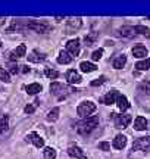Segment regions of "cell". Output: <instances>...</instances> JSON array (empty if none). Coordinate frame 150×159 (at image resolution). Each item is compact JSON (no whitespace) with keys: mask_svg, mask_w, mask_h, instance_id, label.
<instances>
[{"mask_svg":"<svg viewBox=\"0 0 150 159\" xmlns=\"http://www.w3.org/2000/svg\"><path fill=\"white\" fill-rule=\"evenodd\" d=\"M22 68V72H29V66L28 65H24V66H21Z\"/></svg>","mask_w":150,"mask_h":159,"instance_id":"cell-37","label":"cell"},{"mask_svg":"<svg viewBox=\"0 0 150 159\" xmlns=\"http://www.w3.org/2000/svg\"><path fill=\"white\" fill-rule=\"evenodd\" d=\"M134 128L137 131H143L147 128V121H146V118H143V116H137L135 118V121H134Z\"/></svg>","mask_w":150,"mask_h":159,"instance_id":"cell-19","label":"cell"},{"mask_svg":"<svg viewBox=\"0 0 150 159\" xmlns=\"http://www.w3.org/2000/svg\"><path fill=\"white\" fill-rule=\"evenodd\" d=\"M44 75H46L47 78H50V80H56L59 77V72H58V71H55V69L46 68V69H44Z\"/></svg>","mask_w":150,"mask_h":159,"instance_id":"cell-29","label":"cell"},{"mask_svg":"<svg viewBox=\"0 0 150 159\" xmlns=\"http://www.w3.org/2000/svg\"><path fill=\"white\" fill-rule=\"evenodd\" d=\"M103 56V49H99V50H94L91 55V59L93 61H100Z\"/></svg>","mask_w":150,"mask_h":159,"instance_id":"cell-32","label":"cell"},{"mask_svg":"<svg viewBox=\"0 0 150 159\" xmlns=\"http://www.w3.org/2000/svg\"><path fill=\"white\" fill-rule=\"evenodd\" d=\"M119 96H121V93L118 90H110L106 96L102 97V100L100 102L103 103V105H112V103H115L118 99H119Z\"/></svg>","mask_w":150,"mask_h":159,"instance_id":"cell-10","label":"cell"},{"mask_svg":"<svg viewBox=\"0 0 150 159\" xmlns=\"http://www.w3.org/2000/svg\"><path fill=\"white\" fill-rule=\"evenodd\" d=\"M139 90L140 91H144L147 94H150V81H144V83H141L139 85Z\"/></svg>","mask_w":150,"mask_h":159,"instance_id":"cell-31","label":"cell"},{"mask_svg":"<svg viewBox=\"0 0 150 159\" xmlns=\"http://www.w3.org/2000/svg\"><path fill=\"white\" fill-rule=\"evenodd\" d=\"M135 69H139V71H147V69H150V57L135 63Z\"/></svg>","mask_w":150,"mask_h":159,"instance_id":"cell-25","label":"cell"},{"mask_svg":"<svg viewBox=\"0 0 150 159\" xmlns=\"http://www.w3.org/2000/svg\"><path fill=\"white\" fill-rule=\"evenodd\" d=\"M25 53H27V46H25V44H19L15 50H12L11 61H16V59H19V57L25 56Z\"/></svg>","mask_w":150,"mask_h":159,"instance_id":"cell-12","label":"cell"},{"mask_svg":"<svg viewBox=\"0 0 150 159\" xmlns=\"http://www.w3.org/2000/svg\"><path fill=\"white\" fill-rule=\"evenodd\" d=\"M68 155H69L71 158H75V159H87L86 153L81 150L80 146H77V144H69L68 146Z\"/></svg>","mask_w":150,"mask_h":159,"instance_id":"cell-9","label":"cell"},{"mask_svg":"<svg viewBox=\"0 0 150 159\" xmlns=\"http://www.w3.org/2000/svg\"><path fill=\"white\" fill-rule=\"evenodd\" d=\"M66 52L69 53L72 57H77L80 55V40L78 39H72L66 43Z\"/></svg>","mask_w":150,"mask_h":159,"instance_id":"cell-7","label":"cell"},{"mask_svg":"<svg viewBox=\"0 0 150 159\" xmlns=\"http://www.w3.org/2000/svg\"><path fill=\"white\" fill-rule=\"evenodd\" d=\"M0 47H2V40H0Z\"/></svg>","mask_w":150,"mask_h":159,"instance_id":"cell-39","label":"cell"},{"mask_svg":"<svg viewBox=\"0 0 150 159\" xmlns=\"http://www.w3.org/2000/svg\"><path fill=\"white\" fill-rule=\"evenodd\" d=\"M7 131H9V116L5 115L0 119V134H5Z\"/></svg>","mask_w":150,"mask_h":159,"instance_id":"cell-22","label":"cell"},{"mask_svg":"<svg viewBox=\"0 0 150 159\" xmlns=\"http://www.w3.org/2000/svg\"><path fill=\"white\" fill-rule=\"evenodd\" d=\"M44 59H46V55H44V53H40L38 50L31 52V53L28 55V61H29V62L38 63V62H43Z\"/></svg>","mask_w":150,"mask_h":159,"instance_id":"cell-16","label":"cell"},{"mask_svg":"<svg viewBox=\"0 0 150 159\" xmlns=\"http://www.w3.org/2000/svg\"><path fill=\"white\" fill-rule=\"evenodd\" d=\"M116 105H118V109H119V111H127L128 108H130V102H128V99L125 96H119V99H118V100H116Z\"/></svg>","mask_w":150,"mask_h":159,"instance_id":"cell-21","label":"cell"},{"mask_svg":"<svg viewBox=\"0 0 150 159\" xmlns=\"http://www.w3.org/2000/svg\"><path fill=\"white\" fill-rule=\"evenodd\" d=\"M99 125V116H90V118H86L84 121H81L80 124H77V131L80 133L81 136H87L90 134L93 130H96V127Z\"/></svg>","mask_w":150,"mask_h":159,"instance_id":"cell-1","label":"cell"},{"mask_svg":"<svg viewBox=\"0 0 150 159\" xmlns=\"http://www.w3.org/2000/svg\"><path fill=\"white\" fill-rule=\"evenodd\" d=\"M112 146L118 150H121L127 146V137L124 136V134H118V136L113 139V142H112Z\"/></svg>","mask_w":150,"mask_h":159,"instance_id":"cell-13","label":"cell"},{"mask_svg":"<svg viewBox=\"0 0 150 159\" xmlns=\"http://www.w3.org/2000/svg\"><path fill=\"white\" fill-rule=\"evenodd\" d=\"M81 18H72V19H69L68 21V28H66V34H71L72 31H75V30H78L81 27Z\"/></svg>","mask_w":150,"mask_h":159,"instance_id":"cell-14","label":"cell"},{"mask_svg":"<svg viewBox=\"0 0 150 159\" xmlns=\"http://www.w3.org/2000/svg\"><path fill=\"white\" fill-rule=\"evenodd\" d=\"M106 81V77L104 75H102V77H99V78H96L94 81H91V85L93 87H97V85H102Z\"/></svg>","mask_w":150,"mask_h":159,"instance_id":"cell-33","label":"cell"},{"mask_svg":"<svg viewBox=\"0 0 150 159\" xmlns=\"http://www.w3.org/2000/svg\"><path fill=\"white\" fill-rule=\"evenodd\" d=\"M46 118H47V121L55 122V121L59 118V108H53L52 111H49V114H47Z\"/></svg>","mask_w":150,"mask_h":159,"instance_id":"cell-28","label":"cell"},{"mask_svg":"<svg viewBox=\"0 0 150 159\" xmlns=\"http://www.w3.org/2000/svg\"><path fill=\"white\" fill-rule=\"evenodd\" d=\"M96 65L91 62H81L80 63V69L82 72H93V71H96Z\"/></svg>","mask_w":150,"mask_h":159,"instance_id":"cell-23","label":"cell"},{"mask_svg":"<svg viewBox=\"0 0 150 159\" xmlns=\"http://www.w3.org/2000/svg\"><path fill=\"white\" fill-rule=\"evenodd\" d=\"M28 30H33L35 33H40V34H44L47 31H50V25L47 22H43V21H29L25 25Z\"/></svg>","mask_w":150,"mask_h":159,"instance_id":"cell-4","label":"cell"},{"mask_svg":"<svg viewBox=\"0 0 150 159\" xmlns=\"http://www.w3.org/2000/svg\"><path fill=\"white\" fill-rule=\"evenodd\" d=\"M0 81L3 83H11V75L7 71H5L3 68H0Z\"/></svg>","mask_w":150,"mask_h":159,"instance_id":"cell-30","label":"cell"},{"mask_svg":"<svg viewBox=\"0 0 150 159\" xmlns=\"http://www.w3.org/2000/svg\"><path fill=\"white\" fill-rule=\"evenodd\" d=\"M96 109H97V106H96V103L90 102V100H86V102H82L78 105V108H77V114H78V116H81V118H90L91 116V114H94L96 112Z\"/></svg>","mask_w":150,"mask_h":159,"instance_id":"cell-3","label":"cell"},{"mask_svg":"<svg viewBox=\"0 0 150 159\" xmlns=\"http://www.w3.org/2000/svg\"><path fill=\"white\" fill-rule=\"evenodd\" d=\"M125 63H127V56L122 53V55H118V56L112 61V65H113V68L115 69H121L125 66Z\"/></svg>","mask_w":150,"mask_h":159,"instance_id":"cell-15","label":"cell"},{"mask_svg":"<svg viewBox=\"0 0 150 159\" xmlns=\"http://www.w3.org/2000/svg\"><path fill=\"white\" fill-rule=\"evenodd\" d=\"M66 81L69 83V84H80L82 78H81V75L78 71H75V69H69L68 72H66Z\"/></svg>","mask_w":150,"mask_h":159,"instance_id":"cell-11","label":"cell"},{"mask_svg":"<svg viewBox=\"0 0 150 159\" xmlns=\"http://www.w3.org/2000/svg\"><path fill=\"white\" fill-rule=\"evenodd\" d=\"M18 71H19V69H18L16 65H13V63H11V66H9V72H11V74H16Z\"/></svg>","mask_w":150,"mask_h":159,"instance_id":"cell-36","label":"cell"},{"mask_svg":"<svg viewBox=\"0 0 150 159\" xmlns=\"http://www.w3.org/2000/svg\"><path fill=\"white\" fill-rule=\"evenodd\" d=\"M50 91H52V94H55V96L58 97L59 100H62V99H65L69 93H72L74 89L69 87V85L62 84V83H52V84H50Z\"/></svg>","mask_w":150,"mask_h":159,"instance_id":"cell-2","label":"cell"},{"mask_svg":"<svg viewBox=\"0 0 150 159\" xmlns=\"http://www.w3.org/2000/svg\"><path fill=\"white\" fill-rule=\"evenodd\" d=\"M72 59H74V57L71 56L68 52L62 50L60 53H59V56H58V63H60V65H68V63L72 62Z\"/></svg>","mask_w":150,"mask_h":159,"instance_id":"cell-17","label":"cell"},{"mask_svg":"<svg viewBox=\"0 0 150 159\" xmlns=\"http://www.w3.org/2000/svg\"><path fill=\"white\" fill-rule=\"evenodd\" d=\"M99 149H100V150H104V152H108V150H110V144L108 142H102V143H99Z\"/></svg>","mask_w":150,"mask_h":159,"instance_id":"cell-34","label":"cell"},{"mask_svg":"<svg viewBox=\"0 0 150 159\" xmlns=\"http://www.w3.org/2000/svg\"><path fill=\"white\" fill-rule=\"evenodd\" d=\"M40 91H41V84H38V83H33V84H29L27 87V93L28 94H37Z\"/></svg>","mask_w":150,"mask_h":159,"instance_id":"cell-27","label":"cell"},{"mask_svg":"<svg viewBox=\"0 0 150 159\" xmlns=\"http://www.w3.org/2000/svg\"><path fill=\"white\" fill-rule=\"evenodd\" d=\"M133 150H141V152H150V136L139 137L133 143Z\"/></svg>","mask_w":150,"mask_h":159,"instance_id":"cell-5","label":"cell"},{"mask_svg":"<svg viewBox=\"0 0 150 159\" xmlns=\"http://www.w3.org/2000/svg\"><path fill=\"white\" fill-rule=\"evenodd\" d=\"M119 35L125 37V39H133L135 35L134 27H122V28H119Z\"/></svg>","mask_w":150,"mask_h":159,"instance_id":"cell-20","label":"cell"},{"mask_svg":"<svg viewBox=\"0 0 150 159\" xmlns=\"http://www.w3.org/2000/svg\"><path fill=\"white\" fill-rule=\"evenodd\" d=\"M5 24V18H0V25H3Z\"/></svg>","mask_w":150,"mask_h":159,"instance_id":"cell-38","label":"cell"},{"mask_svg":"<svg viewBox=\"0 0 150 159\" xmlns=\"http://www.w3.org/2000/svg\"><path fill=\"white\" fill-rule=\"evenodd\" d=\"M25 142L27 143H33L35 148H44V139L43 137H40L37 133H29L28 136L25 137Z\"/></svg>","mask_w":150,"mask_h":159,"instance_id":"cell-8","label":"cell"},{"mask_svg":"<svg viewBox=\"0 0 150 159\" xmlns=\"http://www.w3.org/2000/svg\"><path fill=\"white\" fill-rule=\"evenodd\" d=\"M113 115V122H115L116 128H127L130 122L133 121L131 115H118V114H112Z\"/></svg>","mask_w":150,"mask_h":159,"instance_id":"cell-6","label":"cell"},{"mask_svg":"<svg viewBox=\"0 0 150 159\" xmlns=\"http://www.w3.org/2000/svg\"><path fill=\"white\" fill-rule=\"evenodd\" d=\"M133 55L134 57H146L147 56V49L143 44H137L133 47Z\"/></svg>","mask_w":150,"mask_h":159,"instance_id":"cell-18","label":"cell"},{"mask_svg":"<svg viewBox=\"0 0 150 159\" xmlns=\"http://www.w3.org/2000/svg\"><path fill=\"white\" fill-rule=\"evenodd\" d=\"M24 111H25V114H33L35 111V105H27V106L24 108Z\"/></svg>","mask_w":150,"mask_h":159,"instance_id":"cell-35","label":"cell"},{"mask_svg":"<svg viewBox=\"0 0 150 159\" xmlns=\"http://www.w3.org/2000/svg\"><path fill=\"white\" fill-rule=\"evenodd\" d=\"M134 31H135V34L139 33V34L150 39V28H147V27H144V25H135V27H134Z\"/></svg>","mask_w":150,"mask_h":159,"instance_id":"cell-24","label":"cell"},{"mask_svg":"<svg viewBox=\"0 0 150 159\" xmlns=\"http://www.w3.org/2000/svg\"><path fill=\"white\" fill-rule=\"evenodd\" d=\"M43 156H44V159H56L58 153H56V150H55L53 148H44V150H43Z\"/></svg>","mask_w":150,"mask_h":159,"instance_id":"cell-26","label":"cell"}]
</instances>
